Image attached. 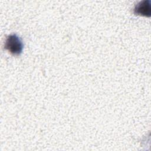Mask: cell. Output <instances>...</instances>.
Instances as JSON below:
<instances>
[{
	"instance_id": "2",
	"label": "cell",
	"mask_w": 151,
	"mask_h": 151,
	"mask_svg": "<svg viewBox=\"0 0 151 151\" xmlns=\"http://www.w3.org/2000/svg\"><path fill=\"white\" fill-rule=\"evenodd\" d=\"M134 13L136 15L149 17L150 16V1L144 0L138 2L134 8Z\"/></svg>"
},
{
	"instance_id": "1",
	"label": "cell",
	"mask_w": 151,
	"mask_h": 151,
	"mask_svg": "<svg viewBox=\"0 0 151 151\" xmlns=\"http://www.w3.org/2000/svg\"><path fill=\"white\" fill-rule=\"evenodd\" d=\"M4 47L13 55H19L21 53L23 48V44L16 34L8 35L5 40Z\"/></svg>"
}]
</instances>
